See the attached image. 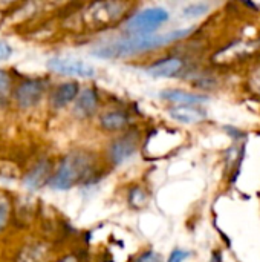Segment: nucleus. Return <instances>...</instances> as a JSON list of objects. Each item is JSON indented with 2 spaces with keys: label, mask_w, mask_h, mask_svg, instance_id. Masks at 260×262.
I'll use <instances>...</instances> for the list:
<instances>
[{
  "label": "nucleus",
  "mask_w": 260,
  "mask_h": 262,
  "mask_svg": "<svg viewBox=\"0 0 260 262\" xmlns=\"http://www.w3.org/2000/svg\"><path fill=\"white\" fill-rule=\"evenodd\" d=\"M195 26H188L184 29H175L162 34H150V35H135V37H123L98 46L92 51V55L104 60H123L135 55H141L159 48H166L169 45L178 43L195 32Z\"/></svg>",
  "instance_id": "nucleus-1"
},
{
  "label": "nucleus",
  "mask_w": 260,
  "mask_h": 262,
  "mask_svg": "<svg viewBox=\"0 0 260 262\" xmlns=\"http://www.w3.org/2000/svg\"><path fill=\"white\" fill-rule=\"evenodd\" d=\"M93 173V158L89 152L75 150L70 152L60 163L57 172L49 181V187L54 190H69L74 186L84 183Z\"/></svg>",
  "instance_id": "nucleus-2"
},
{
  "label": "nucleus",
  "mask_w": 260,
  "mask_h": 262,
  "mask_svg": "<svg viewBox=\"0 0 260 262\" xmlns=\"http://www.w3.org/2000/svg\"><path fill=\"white\" fill-rule=\"evenodd\" d=\"M170 18V14L167 9L161 6L147 8L143 11H138L132 14L123 25V31L129 37L135 35H150L155 34L156 29H159L164 23H167Z\"/></svg>",
  "instance_id": "nucleus-3"
},
{
  "label": "nucleus",
  "mask_w": 260,
  "mask_h": 262,
  "mask_svg": "<svg viewBox=\"0 0 260 262\" xmlns=\"http://www.w3.org/2000/svg\"><path fill=\"white\" fill-rule=\"evenodd\" d=\"M129 5L123 2H100L92 3L87 9V17L95 28H109L126 17Z\"/></svg>",
  "instance_id": "nucleus-4"
},
{
  "label": "nucleus",
  "mask_w": 260,
  "mask_h": 262,
  "mask_svg": "<svg viewBox=\"0 0 260 262\" xmlns=\"http://www.w3.org/2000/svg\"><path fill=\"white\" fill-rule=\"evenodd\" d=\"M48 68L52 72L60 75L69 77H81V78H92L95 77V68L87 64L83 60L72 58V57H54L48 61Z\"/></svg>",
  "instance_id": "nucleus-5"
},
{
  "label": "nucleus",
  "mask_w": 260,
  "mask_h": 262,
  "mask_svg": "<svg viewBox=\"0 0 260 262\" xmlns=\"http://www.w3.org/2000/svg\"><path fill=\"white\" fill-rule=\"evenodd\" d=\"M138 150V138L133 134H126V135H120L118 138H115L107 149V158L113 166L123 164L124 161H127L129 158H132Z\"/></svg>",
  "instance_id": "nucleus-6"
},
{
  "label": "nucleus",
  "mask_w": 260,
  "mask_h": 262,
  "mask_svg": "<svg viewBox=\"0 0 260 262\" xmlns=\"http://www.w3.org/2000/svg\"><path fill=\"white\" fill-rule=\"evenodd\" d=\"M185 68V60L181 57H166L156 60L144 68V72L155 78H173L178 77Z\"/></svg>",
  "instance_id": "nucleus-7"
},
{
  "label": "nucleus",
  "mask_w": 260,
  "mask_h": 262,
  "mask_svg": "<svg viewBox=\"0 0 260 262\" xmlns=\"http://www.w3.org/2000/svg\"><path fill=\"white\" fill-rule=\"evenodd\" d=\"M44 92V83L41 80H28L21 83L15 91V100L20 107L35 106Z\"/></svg>",
  "instance_id": "nucleus-8"
},
{
  "label": "nucleus",
  "mask_w": 260,
  "mask_h": 262,
  "mask_svg": "<svg viewBox=\"0 0 260 262\" xmlns=\"http://www.w3.org/2000/svg\"><path fill=\"white\" fill-rule=\"evenodd\" d=\"M159 97L166 101L173 103L175 106H201L208 101L207 95L195 94L182 89H166L159 94Z\"/></svg>",
  "instance_id": "nucleus-9"
},
{
  "label": "nucleus",
  "mask_w": 260,
  "mask_h": 262,
  "mask_svg": "<svg viewBox=\"0 0 260 262\" xmlns=\"http://www.w3.org/2000/svg\"><path fill=\"white\" fill-rule=\"evenodd\" d=\"M98 103H100L98 92L93 88H86L77 97L75 106H74V112L80 118H89V117H92L97 112Z\"/></svg>",
  "instance_id": "nucleus-10"
},
{
  "label": "nucleus",
  "mask_w": 260,
  "mask_h": 262,
  "mask_svg": "<svg viewBox=\"0 0 260 262\" xmlns=\"http://www.w3.org/2000/svg\"><path fill=\"white\" fill-rule=\"evenodd\" d=\"M169 115L181 124H198L207 118V112L201 106H173L169 109Z\"/></svg>",
  "instance_id": "nucleus-11"
},
{
  "label": "nucleus",
  "mask_w": 260,
  "mask_h": 262,
  "mask_svg": "<svg viewBox=\"0 0 260 262\" xmlns=\"http://www.w3.org/2000/svg\"><path fill=\"white\" fill-rule=\"evenodd\" d=\"M130 126V118L127 112L113 109L101 114L100 117V127L106 132H121Z\"/></svg>",
  "instance_id": "nucleus-12"
},
{
  "label": "nucleus",
  "mask_w": 260,
  "mask_h": 262,
  "mask_svg": "<svg viewBox=\"0 0 260 262\" xmlns=\"http://www.w3.org/2000/svg\"><path fill=\"white\" fill-rule=\"evenodd\" d=\"M51 172H52V166L48 160L40 161L25 178V187L29 190H38L43 184H49L51 181Z\"/></svg>",
  "instance_id": "nucleus-13"
},
{
  "label": "nucleus",
  "mask_w": 260,
  "mask_h": 262,
  "mask_svg": "<svg viewBox=\"0 0 260 262\" xmlns=\"http://www.w3.org/2000/svg\"><path fill=\"white\" fill-rule=\"evenodd\" d=\"M80 95V86L77 81H67V83H63L60 84L52 97H51V103H52V107L55 109H61L64 106H67L70 101L77 100V97Z\"/></svg>",
  "instance_id": "nucleus-14"
},
{
  "label": "nucleus",
  "mask_w": 260,
  "mask_h": 262,
  "mask_svg": "<svg viewBox=\"0 0 260 262\" xmlns=\"http://www.w3.org/2000/svg\"><path fill=\"white\" fill-rule=\"evenodd\" d=\"M127 200H129V204H130L132 207H135V209H143V207H146L147 203H149V195H147V192H146L143 187L135 186V187H132V189L129 190Z\"/></svg>",
  "instance_id": "nucleus-15"
},
{
  "label": "nucleus",
  "mask_w": 260,
  "mask_h": 262,
  "mask_svg": "<svg viewBox=\"0 0 260 262\" xmlns=\"http://www.w3.org/2000/svg\"><path fill=\"white\" fill-rule=\"evenodd\" d=\"M210 11V5L208 3H192V5H188V6H185L184 8V17H187V18H196V17H201V15H204V14H207Z\"/></svg>",
  "instance_id": "nucleus-16"
},
{
  "label": "nucleus",
  "mask_w": 260,
  "mask_h": 262,
  "mask_svg": "<svg viewBox=\"0 0 260 262\" xmlns=\"http://www.w3.org/2000/svg\"><path fill=\"white\" fill-rule=\"evenodd\" d=\"M9 216V200L0 193V230L6 226Z\"/></svg>",
  "instance_id": "nucleus-17"
},
{
  "label": "nucleus",
  "mask_w": 260,
  "mask_h": 262,
  "mask_svg": "<svg viewBox=\"0 0 260 262\" xmlns=\"http://www.w3.org/2000/svg\"><path fill=\"white\" fill-rule=\"evenodd\" d=\"M132 262H161V256L153 250H146Z\"/></svg>",
  "instance_id": "nucleus-18"
},
{
  "label": "nucleus",
  "mask_w": 260,
  "mask_h": 262,
  "mask_svg": "<svg viewBox=\"0 0 260 262\" xmlns=\"http://www.w3.org/2000/svg\"><path fill=\"white\" fill-rule=\"evenodd\" d=\"M188 256H190V252L182 250V249H175V250L170 253V256H169L167 262H184V261H187V258H188Z\"/></svg>",
  "instance_id": "nucleus-19"
},
{
  "label": "nucleus",
  "mask_w": 260,
  "mask_h": 262,
  "mask_svg": "<svg viewBox=\"0 0 260 262\" xmlns=\"http://www.w3.org/2000/svg\"><path fill=\"white\" fill-rule=\"evenodd\" d=\"M9 89V77L5 71H0V98H3L8 94Z\"/></svg>",
  "instance_id": "nucleus-20"
},
{
  "label": "nucleus",
  "mask_w": 260,
  "mask_h": 262,
  "mask_svg": "<svg viewBox=\"0 0 260 262\" xmlns=\"http://www.w3.org/2000/svg\"><path fill=\"white\" fill-rule=\"evenodd\" d=\"M11 54H12V48H11L6 41L0 40V61H2V60L9 58V57H11Z\"/></svg>",
  "instance_id": "nucleus-21"
},
{
  "label": "nucleus",
  "mask_w": 260,
  "mask_h": 262,
  "mask_svg": "<svg viewBox=\"0 0 260 262\" xmlns=\"http://www.w3.org/2000/svg\"><path fill=\"white\" fill-rule=\"evenodd\" d=\"M251 86L257 91V94L260 95V69L253 75V78H251Z\"/></svg>",
  "instance_id": "nucleus-22"
},
{
  "label": "nucleus",
  "mask_w": 260,
  "mask_h": 262,
  "mask_svg": "<svg viewBox=\"0 0 260 262\" xmlns=\"http://www.w3.org/2000/svg\"><path fill=\"white\" fill-rule=\"evenodd\" d=\"M208 262H222V253L219 250H215L210 256V261Z\"/></svg>",
  "instance_id": "nucleus-23"
},
{
  "label": "nucleus",
  "mask_w": 260,
  "mask_h": 262,
  "mask_svg": "<svg viewBox=\"0 0 260 262\" xmlns=\"http://www.w3.org/2000/svg\"><path fill=\"white\" fill-rule=\"evenodd\" d=\"M57 262H80V261H78V258H77V256L70 255V256H64V258H61L60 261H57Z\"/></svg>",
  "instance_id": "nucleus-24"
}]
</instances>
